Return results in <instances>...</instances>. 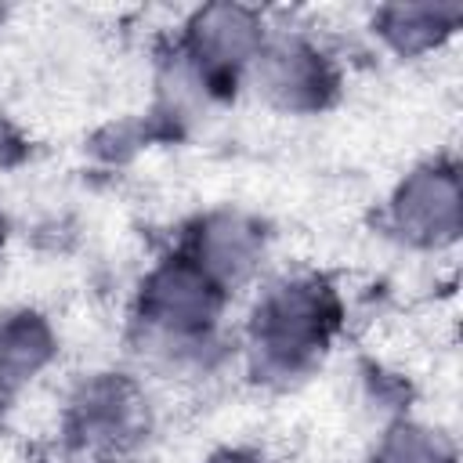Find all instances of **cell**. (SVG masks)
Returning <instances> with one entry per match:
<instances>
[{"instance_id": "1", "label": "cell", "mask_w": 463, "mask_h": 463, "mask_svg": "<svg viewBox=\"0 0 463 463\" xmlns=\"http://www.w3.org/2000/svg\"><path fill=\"white\" fill-rule=\"evenodd\" d=\"M336 326V300L315 279L275 286L253 311V351L264 373L289 376L304 369Z\"/></svg>"}, {"instance_id": "2", "label": "cell", "mask_w": 463, "mask_h": 463, "mask_svg": "<svg viewBox=\"0 0 463 463\" xmlns=\"http://www.w3.org/2000/svg\"><path fill=\"white\" fill-rule=\"evenodd\" d=\"M221 307V286L192 260H166L141 293V322L163 340H195L210 329Z\"/></svg>"}, {"instance_id": "3", "label": "cell", "mask_w": 463, "mask_h": 463, "mask_svg": "<svg viewBox=\"0 0 463 463\" xmlns=\"http://www.w3.org/2000/svg\"><path fill=\"white\" fill-rule=\"evenodd\" d=\"M145 423L141 394L119 376H98L80 387L69 409V434L80 449L112 452L137 438Z\"/></svg>"}, {"instance_id": "4", "label": "cell", "mask_w": 463, "mask_h": 463, "mask_svg": "<svg viewBox=\"0 0 463 463\" xmlns=\"http://www.w3.org/2000/svg\"><path fill=\"white\" fill-rule=\"evenodd\" d=\"M257 83L282 109H318L333 90V76L322 54L293 40L257 54Z\"/></svg>"}, {"instance_id": "5", "label": "cell", "mask_w": 463, "mask_h": 463, "mask_svg": "<svg viewBox=\"0 0 463 463\" xmlns=\"http://www.w3.org/2000/svg\"><path fill=\"white\" fill-rule=\"evenodd\" d=\"M456 174L452 170H420L409 177L394 199L398 228L416 242H438L456 235Z\"/></svg>"}, {"instance_id": "6", "label": "cell", "mask_w": 463, "mask_h": 463, "mask_svg": "<svg viewBox=\"0 0 463 463\" xmlns=\"http://www.w3.org/2000/svg\"><path fill=\"white\" fill-rule=\"evenodd\" d=\"M257 22L242 7H206L192 25V61L206 76L239 69L257 54Z\"/></svg>"}, {"instance_id": "7", "label": "cell", "mask_w": 463, "mask_h": 463, "mask_svg": "<svg viewBox=\"0 0 463 463\" xmlns=\"http://www.w3.org/2000/svg\"><path fill=\"white\" fill-rule=\"evenodd\" d=\"M257 257H260V232L250 221H242V217H232V213L210 217L199 228V235H195L192 260L217 286L250 275V268L257 264Z\"/></svg>"}, {"instance_id": "8", "label": "cell", "mask_w": 463, "mask_h": 463, "mask_svg": "<svg viewBox=\"0 0 463 463\" xmlns=\"http://www.w3.org/2000/svg\"><path fill=\"white\" fill-rule=\"evenodd\" d=\"M51 354V333L36 315L0 318V409L11 391L33 376Z\"/></svg>"}, {"instance_id": "9", "label": "cell", "mask_w": 463, "mask_h": 463, "mask_svg": "<svg viewBox=\"0 0 463 463\" xmlns=\"http://www.w3.org/2000/svg\"><path fill=\"white\" fill-rule=\"evenodd\" d=\"M441 14L445 11H434V7H394L383 14V33L402 47V51H416V47H427L438 29H441Z\"/></svg>"}, {"instance_id": "10", "label": "cell", "mask_w": 463, "mask_h": 463, "mask_svg": "<svg viewBox=\"0 0 463 463\" xmlns=\"http://www.w3.org/2000/svg\"><path fill=\"white\" fill-rule=\"evenodd\" d=\"M376 463H449V459H441L438 445L423 438V430H394L380 449Z\"/></svg>"}, {"instance_id": "11", "label": "cell", "mask_w": 463, "mask_h": 463, "mask_svg": "<svg viewBox=\"0 0 463 463\" xmlns=\"http://www.w3.org/2000/svg\"><path fill=\"white\" fill-rule=\"evenodd\" d=\"M210 463H257V459H250V456H242V452H224V456H213Z\"/></svg>"}, {"instance_id": "12", "label": "cell", "mask_w": 463, "mask_h": 463, "mask_svg": "<svg viewBox=\"0 0 463 463\" xmlns=\"http://www.w3.org/2000/svg\"><path fill=\"white\" fill-rule=\"evenodd\" d=\"M7 148H11V130H7V123L0 119V163H4V156H7Z\"/></svg>"}]
</instances>
